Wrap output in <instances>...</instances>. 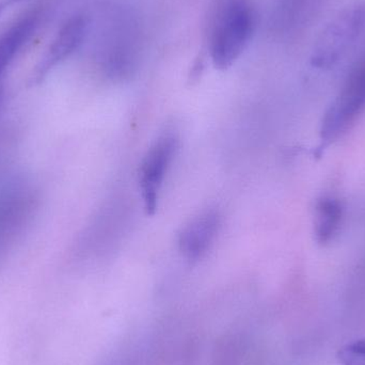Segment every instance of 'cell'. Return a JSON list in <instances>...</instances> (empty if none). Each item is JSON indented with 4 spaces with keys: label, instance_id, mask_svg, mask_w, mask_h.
<instances>
[{
    "label": "cell",
    "instance_id": "cell-8",
    "mask_svg": "<svg viewBox=\"0 0 365 365\" xmlns=\"http://www.w3.org/2000/svg\"><path fill=\"white\" fill-rule=\"evenodd\" d=\"M38 27L36 14L26 15L0 34V76Z\"/></svg>",
    "mask_w": 365,
    "mask_h": 365
},
{
    "label": "cell",
    "instance_id": "cell-6",
    "mask_svg": "<svg viewBox=\"0 0 365 365\" xmlns=\"http://www.w3.org/2000/svg\"><path fill=\"white\" fill-rule=\"evenodd\" d=\"M220 225V214L216 210H205L191 219L178 238L182 257L191 262L203 259L214 245Z\"/></svg>",
    "mask_w": 365,
    "mask_h": 365
},
{
    "label": "cell",
    "instance_id": "cell-12",
    "mask_svg": "<svg viewBox=\"0 0 365 365\" xmlns=\"http://www.w3.org/2000/svg\"><path fill=\"white\" fill-rule=\"evenodd\" d=\"M0 103H1V93H0Z\"/></svg>",
    "mask_w": 365,
    "mask_h": 365
},
{
    "label": "cell",
    "instance_id": "cell-3",
    "mask_svg": "<svg viewBox=\"0 0 365 365\" xmlns=\"http://www.w3.org/2000/svg\"><path fill=\"white\" fill-rule=\"evenodd\" d=\"M179 140L173 134L158 138L143 156L139 168V188L148 215H154L160 189L177 154Z\"/></svg>",
    "mask_w": 365,
    "mask_h": 365
},
{
    "label": "cell",
    "instance_id": "cell-7",
    "mask_svg": "<svg viewBox=\"0 0 365 365\" xmlns=\"http://www.w3.org/2000/svg\"><path fill=\"white\" fill-rule=\"evenodd\" d=\"M86 34V21L83 17L75 16L68 19L58 32L51 43L44 60L38 66V75L42 76L53 66L72 55L83 42Z\"/></svg>",
    "mask_w": 365,
    "mask_h": 365
},
{
    "label": "cell",
    "instance_id": "cell-10",
    "mask_svg": "<svg viewBox=\"0 0 365 365\" xmlns=\"http://www.w3.org/2000/svg\"><path fill=\"white\" fill-rule=\"evenodd\" d=\"M342 365H365V340L347 345L339 353Z\"/></svg>",
    "mask_w": 365,
    "mask_h": 365
},
{
    "label": "cell",
    "instance_id": "cell-5",
    "mask_svg": "<svg viewBox=\"0 0 365 365\" xmlns=\"http://www.w3.org/2000/svg\"><path fill=\"white\" fill-rule=\"evenodd\" d=\"M34 207L32 190L21 182L0 189V252L23 230Z\"/></svg>",
    "mask_w": 365,
    "mask_h": 365
},
{
    "label": "cell",
    "instance_id": "cell-4",
    "mask_svg": "<svg viewBox=\"0 0 365 365\" xmlns=\"http://www.w3.org/2000/svg\"><path fill=\"white\" fill-rule=\"evenodd\" d=\"M365 109V59L347 79L340 94L326 113L322 128L325 140H334L346 132Z\"/></svg>",
    "mask_w": 365,
    "mask_h": 365
},
{
    "label": "cell",
    "instance_id": "cell-2",
    "mask_svg": "<svg viewBox=\"0 0 365 365\" xmlns=\"http://www.w3.org/2000/svg\"><path fill=\"white\" fill-rule=\"evenodd\" d=\"M364 29L365 4H357L341 13L319 38L313 55L314 64H334L355 45Z\"/></svg>",
    "mask_w": 365,
    "mask_h": 365
},
{
    "label": "cell",
    "instance_id": "cell-9",
    "mask_svg": "<svg viewBox=\"0 0 365 365\" xmlns=\"http://www.w3.org/2000/svg\"><path fill=\"white\" fill-rule=\"evenodd\" d=\"M343 218V207L340 201L334 197H324L319 201L315 210V235L322 244L331 240L338 232Z\"/></svg>",
    "mask_w": 365,
    "mask_h": 365
},
{
    "label": "cell",
    "instance_id": "cell-11",
    "mask_svg": "<svg viewBox=\"0 0 365 365\" xmlns=\"http://www.w3.org/2000/svg\"><path fill=\"white\" fill-rule=\"evenodd\" d=\"M9 1L14 2V1H19V0H9Z\"/></svg>",
    "mask_w": 365,
    "mask_h": 365
},
{
    "label": "cell",
    "instance_id": "cell-1",
    "mask_svg": "<svg viewBox=\"0 0 365 365\" xmlns=\"http://www.w3.org/2000/svg\"><path fill=\"white\" fill-rule=\"evenodd\" d=\"M255 15L249 0H214L208 14V51L215 68L227 70L252 36Z\"/></svg>",
    "mask_w": 365,
    "mask_h": 365
}]
</instances>
